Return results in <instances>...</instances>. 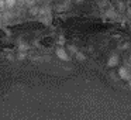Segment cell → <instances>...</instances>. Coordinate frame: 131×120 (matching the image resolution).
I'll list each match as a JSON object with an SVG mask.
<instances>
[{
  "mask_svg": "<svg viewBox=\"0 0 131 120\" xmlns=\"http://www.w3.org/2000/svg\"><path fill=\"white\" fill-rule=\"evenodd\" d=\"M57 55L61 58V59H63V61H69V57H68V54L65 52L63 48H58L57 49Z\"/></svg>",
  "mask_w": 131,
  "mask_h": 120,
  "instance_id": "obj_1",
  "label": "cell"
},
{
  "mask_svg": "<svg viewBox=\"0 0 131 120\" xmlns=\"http://www.w3.org/2000/svg\"><path fill=\"white\" fill-rule=\"evenodd\" d=\"M118 74H120V76H121L123 79H125V81H131V78H130V74H128V72L125 71L124 68H120Z\"/></svg>",
  "mask_w": 131,
  "mask_h": 120,
  "instance_id": "obj_2",
  "label": "cell"
},
{
  "mask_svg": "<svg viewBox=\"0 0 131 120\" xmlns=\"http://www.w3.org/2000/svg\"><path fill=\"white\" fill-rule=\"evenodd\" d=\"M116 64H117V58L116 57H111L110 59H108V65H110V66L111 65H116Z\"/></svg>",
  "mask_w": 131,
  "mask_h": 120,
  "instance_id": "obj_3",
  "label": "cell"
},
{
  "mask_svg": "<svg viewBox=\"0 0 131 120\" xmlns=\"http://www.w3.org/2000/svg\"><path fill=\"white\" fill-rule=\"evenodd\" d=\"M14 4H16L14 0H7V2H6V7H13Z\"/></svg>",
  "mask_w": 131,
  "mask_h": 120,
  "instance_id": "obj_4",
  "label": "cell"
},
{
  "mask_svg": "<svg viewBox=\"0 0 131 120\" xmlns=\"http://www.w3.org/2000/svg\"><path fill=\"white\" fill-rule=\"evenodd\" d=\"M116 6L118 7V9H121V10H125V4L124 3H116Z\"/></svg>",
  "mask_w": 131,
  "mask_h": 120,
  "instance_id": "obj_5",
  "label": "cell"
},
{
  "mask_svg": "<svg viewBox=\"0 0 131 120\" xmlns=\"http://www.w3.org/2000/svg\"><path fill=\"white\" fill-rule=\"evenodd\" d=\"M20 49H21V51L27 49V44H26V43H20Z\"/></svg>",
  "mask_w": 131,
  "mask_h": 120,
  "instance_id": "obj_6",
  "label": "cell"
},
{
  "mask_svg": "<svg viewBox=\"0 0 131 120\" xmlns=\"http://www.w3.org/2000/svg\"><path fill=\"white\" fill-rule=\"evenodd\" d=\"M18 59H24V58H26V54H24V52H18Z\"/></svg>",
  "mask_w": 131,
  "mask_h": 120,
  "instance_id": "obj_7",
  "label": "cell"
},
{
  "mask_svg": "<svg viewBox=\"0 0 131 120\" xmlns=\"http://www.w3.org/2000/svg\"><path fill=\"white\" fill-rule=\"evenodd\" d=\"M76 57H78V59H85V55L80 54V52H76Z\"/></svg>",
  "mask_w": 131,
  "mask_h": 120,
  "instance_id": "obj_8",
  "label": "cell"
},
{
  "mask_svg": "<svg viewBox=\"0 0 131 120\" xmlns=\"http://www.w3.org/2000/svg\"><path fill=\"white\" fill-rule=\"evenodd\" d=\"M127 14L131 17V7H130V9H127Z\"/></svg>",
  "mask_w": 131,
  "mask_h": 120,
  "instance_id": "obj_9",
  "label": "cell"
},
{
  "mask_svg": "<svg viewBox=\"0 0 131 120\" xmlns=\"http://www.w3.org/2000/svg\"><path fill=\"white\" fill-rule=\"evenodd\" d=\"M130 85H131V81H130Z\"/></svg>",
  "mask_w": 131,
  "mask_h": 120,
  "instance_id": "obj_10",
  "label": "cell"
}]
</instances>
